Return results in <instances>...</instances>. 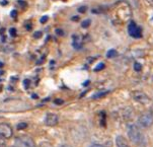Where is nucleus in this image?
<instances>
[{"mask_svg":"<svg viewBox=\"0 0 153 147\" xmlns=\"http://www.w3.org/2000/svg\"><path fill=\"white\" fill-rule=\"evenodd\" d=\"M128 137L132 143L141 145L144 141V135L137 125L131 124L128 126Z\"/></svg>","mask_w":153,"mask_h":147,"instance_id":"f257e3e1","label":"nucleus"},{"mask_svg":"<svg viewBox=\"0 0 153 147\" xmlns=\"http://www.w3.org/2000/svg\"><path fill=\"white\" fill-rule=\"evenodd\" d=\"M138 124L142 128H149L153 125V113L145 112L138 118Z\"/></svg>","mask_w":153,"mask_h":147,"instance_id":"f03ea898","label":"nucleus"},{"mask_svg":"<svg viewBox=\"0 0 153 147\" xmlns=\"http://www.w3.org/2000/svg\"><path fill=\"white\" fill-rule=\"evenodd\" d=\"M16 147H37L35 141L30 136H19L15 139V144Z\"/></svg>","mask_w":153,"mask_h":147,"instance_id":"7ed1b4c3","label":"nucleus"},{"mask_svg":"<svg viewBox=\"0 0 153 147\" xmlns=\"http://www.w3.org/2000/svg\"><path fill=\"white\" fill-rule=\"evenodd\" d=\"M128 33L132 38L135 39H139L142 37V29L134 22H131L128 24Z\"/></svg>","mask_w":153,"mask_h":147,"instance_id":"20e7f679","label":"nucleus"},{"mask_svg":"<svg viewBox=\"0 0 153 147\" xmlns=\"http://www.w3.org/2000/svg\"><path fill=\"white\" fill-rule=\"evenodd\" d=\"M13 135L11 126L7 123H0V136L4 139H10Z\"/></svg>","mask_w":153,"mask_h":147,"instance_id":"39448f33","label":"nucleus"},{"mask_svg":"<svg viewBox=\"0 0 153 147\" xmlns=\"http://www.w3.org/2000/svg\"><path fill=\"white\" fill-rule=\"evenodd\" d=\"M133 99L141 105H147L150 102V99L148 95L143 91H140V90L133 92Z\"/></svg>","mask_w":153,"mask_h":147,"instance_id":"423d86ee","label":"nucleus"},{"mask_svg":"<svg viewBox=\"0 0 153 147\" xmlns=\"http://www.w3.org/2000/svg\"><path fill=\"white\" fill-rule=\"evenodd\" d=\"M59 122V118L58 116L54 113H48L46 115V118H45V124L49 127H54L56 126L57 124Z\"/></svg>","mask_w":153,"mask_h":147,"instance_id":"0eeeda50","label":"nucleus"},{"mask_svg":"<svg viewBox=\"0 0 153 147\" xmlns=\"http://www.w3.org/2000/svg\"><path fill=\"white\" fill-rule=\"evenodd\" d=\"M115 142H116V146L117 147H131L130 144H129V142L127 141V139L124 137V136H122V135L117 136Z\"/></svg>","mask_w":153,"mask_h":147,"instance_id":"6e6552de","label":"nucleus"},{"mask_svg":"<svg viewBox=\"0 0 153 147\" xmlns=\"http://www.w3.org/2000/svg\"><path fill=\"white\" fill-rule=\"evenodd\" d=\"M72 40H73V43H72V45H73V47L75 49H80L82 47V37L80 35H74L73 37H72Z\"/></svg>","mask_w":153,"mask_h":147,"instance_id":"1a4fd4ad","label":"nucleus"},{"mask_svg":"<svg viewBox=\"0 0 153 147\" xmlns=\"http://www.w3.org/2000/svg\"><path fill=\"white\" fill-rule=\"evenodd\" d=\"M117 56H118V52H117L116 50H114V49H111V50H110L107 53L108 58H115V57H117Z\"/></svg>","mask_w":153,"mask_h":147,"instance_id":"9d476101","label":"nucleus"},{"mask_svg":"<svg viewBox=\"0 0 153 147\" xmlns=\"http://www.w3.org/2000/svg\"><path fill=\"white\" fill-rule=\"evenodd\" d=\"M38 147H53V146H52V144L49 142H42Z\"/></svg>","mask_w":153,"mask_h":147,"instance_id":"9b49d317","label":"nucleus"},{"mask_svg":"<svg viewBox=\"0 0 153 147\" xmlns=\"http://www.w3.org/2000/svg\"><path fill=\"white\" fill-rule=\"evenodd\" d=\"M134 69H135L136 71H140V70L142 69V65H141V64H139V63H137V62H136V63H135V65H134Z\"/></svg>","mask_w":153,"mask_h":147,"instance_id":"f8f14e48","label":"nucleus"},{"mask_svg":"<svg viewBox=\"0 0 153 147\" xmlns=\"http://www.w3.org/2000/svg\"><path fill=\"white\" fill-rule=\"evenodd\" d=\"M5 140H6V139L2 138L1 136H0V147H5V146H6V143H5Z\"/></svg>","mask_w":153,"mask_h":147,"instance_id":"ddd939ff","label":"nucleus"},{"mask_svg":"<svg viewBox=\"0 0 153 147\" xmlns=\"http://www.w3.org/2000/svg\"><path fill=\"white\" fill-rule=\"evenodd\" d=\"M27 126V123H20V124H19V125H17V129H19V130H20V129L25 128Z\"/></svg>","mask_w":153,"mask_h":147,"instance_id":"4468645a","label":"nucleus"},{"mask_svg":"<svg viewBox=\"0 0 153 147\" xmlns=\"http://www.w3.org/2000/svg\"><path fill=\"white\" fill-rule=\"evenodd\" d=\"M103 67H105V64H103V63H100V64H98L97 68H95L94 70H95V71H98V70H100V69H102Z\"/></svg>","mask_w":153,"mask_h":147,"instance_id":"2eb2a0df","label":"nucleus"},{"mask_svg":"<svg viewBox=\"0 0 153 147\" xmlns=\"http://www.w3.org/2000/svg\"><path fill=\"white\" fill-rule=\"evenodd\" d=\"M89 24H90V20L89 19H88L87 22L85 20V22H82V27H87V25H89Z\"/></svg>","mask_w":153,"mask_h":147,"instance_id":"dca6fc26","label":"nucleus"},{"mask_svg":"<svg viewBox=\"0 0 153 147\" xmlns=\"http://www.w3.org/2000/svg\"><path fill=\"white\" fill-rule=\"evenodd\" d=\"M10 33H11L12 37H13V36H16V30H15V29H11V30H10Z\"/></svg>","mask_w":153,"mask_h":147,"instance_id":"f3484780","label":"nucleus"},{"mask_svg":"<svg viewBox=\"0 0 153 147\" xmlns=\"http://www.w3.org/2000/svg\"><path fill=\"white\" fill-rule=\"evenodd\" d=\"M47 20H48V16H44V17H42V19H41V22L44 24V22H47Z\"/></svg>","mask_w":153,"mask_h":147,"instance_id":"a211bd4d","label":"nucleus"},{"mask_svg":"<svg viewBox=\"0 0 153 147\" xmlns=\"http://www.w3.org/2000/svg\"><path fill=\"white\" fill-rule=\"evenodd\" d=\"M90 147H102V145H100V144H92Z\"/></svg>","mask_w":153,"mask_h":147,"instance_id":"6ab92c4d","label":"nucleus"},{"mask_svg":"<svg viewBox=\"0 0 153 147\" xmlns=\"http://www.w3.org/2000/svg\"><path fill=\"white\" fill-rule=\"evenodd\" d=\"M147 2H148L149 5H151V6H153V0H146Z\"/></svg>","mask_w":153,"mask_h":147,"instance_id":"aec40b11","label":"nucleus"},{"mask_svg":"<svg viewBox=\"0 0 153 147\" xmlns=\"http://www.w3.org/2000/svg\"><path fill=\"white\" fill-rule=\"evenodd\" d=\"M11 16H14V17L16 16V11H12L11 12Z\"/></svg>","mask_w":153,"mask_h":147,"instance_id":"412c9836","label":"nucleus"},{"mask_svg":"<svg viewBox=\"0 0 153 147\" xmlns=\"http://www.w3.org/2000/svg\"><path fill=\"white\" fill-rule=\"evenodd\" d=\"M60 147H70V146H68V145H65V144H64V145H61Z\"/></svg>","mask_w":153,"mask_h":147,"instance_id":"4be33fe9","label":"nucleus"},{"mask_svg":"<svg viewBox=\"0 0 153 147\" xmlns=\"http://www.w3.org/2000/svg\"><path fill=\"white\" fill-rule=\"evenodd\" d=\"M2 74H3V71H0V76H1Z\"/></svg>","mask_w":153,"mask_h":147,"instance_id":"5701e85b","label":"nucleus"},{"mask_svg":"<svg viewBox=\"0 0 153 147\" xmlns=\"http://www.w3.org/2000/svg\"><path fill=\"white\" fill-rule=\"evenodd\" d=\"M2 65H3V64H2L1 62H0V66H2Z\"/></svg>","mask_w":153,"mask_h":147,"instance_id":"b1692460","label":"nucleus"},{"mask_svg":"<svg viewBox=\"0 0 153 147\" xmlns=\"http://www.w3.org/2000/svg\"><path fill=\"white\" fill-rule=\"evenodd\" d=\"M9 147H16V146H15V145H12V146H9Z\"/></svg>","mask_w":153,"mask_h":147,"instance_id":"393cba45","label":"nucleus"},{"mask_svg":"<svg viewBox=\"0 0 153 147\" xmlns=\"http://www.w3.org/2000/svg\"><path fill=\"white\" fill-rule=\"evenodd\" d=\"M141 147H145V146H141Z\"/></svg>","mask_w":153,"mask_h":147,"instance_id":"a878e982","label":"nucleus"}]
</instances>
